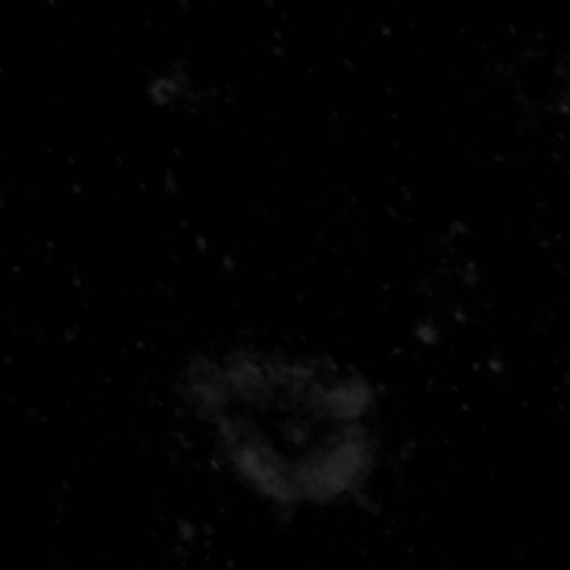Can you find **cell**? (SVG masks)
Listing matches in <instances>:
<instances>
[{
	"label": "cell",
	"instance_id": "obj_1",
	"mask_svg": "<svg viewBox=\"0 0 570 570\" xmlns=\"http://www.w3.org/2000/svg\"><path fill=\"white\" fill-rule=\"evenodd\" d=\"M218 392L220 428L234 459L283 501L325 499L352 485L365 465V390L303 365L254 363L227 372Z\"/></svg>",
	"mask_w": 570,
	"mask_h": 570
}]
</instances>
